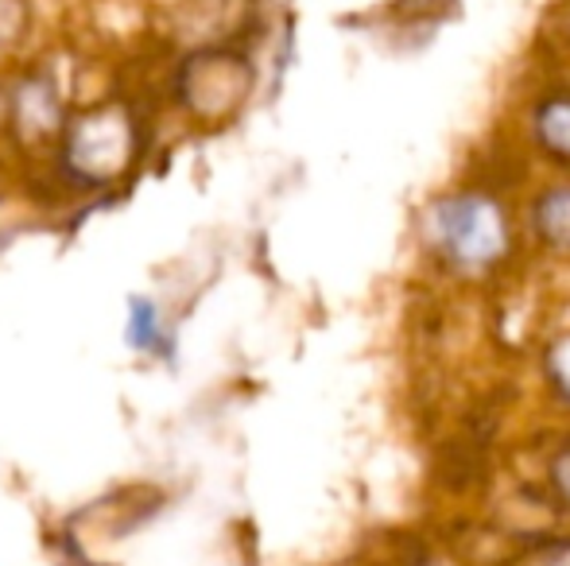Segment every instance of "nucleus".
<instances>
[{"label":"nucleus","instance_id":"6","mask_svg":"<svg viewBox=\"0 0 570 566\" xmlns=\"http://www.w3.org/2000/svg\"><path fill=\"white\" fill-rule=\"evenodd\" d=\"M20 23H23L20 0H0V43H4V39H12L16 31H20Z\"/></svg>","mask_w":570,"mask_h":566},{"label":"nucleus","instance_id":"8","mask_svg":"<svg viewBox=\"0 0 570 566\" xmlns=\"http://www.w3.org/2000/svg\"><path fill=\"white\" fill-rule=\"evenodd\" d=\"M551 566H570V552H567V555H559V559L551 563Z\"/></svg>","mask_w":570,"mask_h":566},{"label":"nucleus","instance_id":"7","mask_svg":"<svg viewBox=\"0 0 570 566\" xmlns=\"http://www.w3.org/2000/svg\"><path fill=\"white\" fill-rule=\"evenodd\" d=\"M559 373H563V380L570 385V346L559 349Z\"/></svg>","mask_w":570,"mask_h":566},{"label":"nucleus","instance_id":"4","mask_svg":"<svg viewBox=\"0 0 570 566\" xmlns=\"http://www.w3.org/2000/svg\"><path fill=\"white\" fill-rule=\"evenodd\" d=\"M540 132H543V140H548L551 148L570 156V101H559V106L543 109Z\"/></svg>","mask_w":570,"mask_h":566},{"label":"nucleus","instance_id":"3","mask_svg":"<svg viewBox=\"0 0 570 566\" xmlns=\"http://www.w3.org/2000/svg\"><path fill=\"white\" fill-rule=\"evenodd\" d=\"M128 346L144 349V354H156L164 349V322H159V310L151 299H132L128 302Z\"/></svg>","mask_w":570,"mask_h":566},{"label":"nucleus","instance_id":"2","mask_svg":"<svg viewBox=\"0 0 570 566\" xmlns=\"http://www.w3.org/2000/svg\"><path fill=\"white\" fill-rule=\"evenodd\" d=\"M128 148V125L117 109H106V113H90L78 121L75 137L67 143V159L86 175V179H109L120 163H125Z\"/></svg>","mask_w":570,"mask_h":566},{"label":"nucleus","instance_id":"5","mask_svg":"<svg viewBox=\"0 0 570 566\" xmlns=\"http://www.w3.org/2000/svg\"><path fill=\"white\" fill-rule=\"evenodd\" d=\"M540 221H543V229H548L551 241L570 245V190H559V195H551L548 202H543Z\"/></svg>","mask_w":570,"mask_h":566},{"label":"nucleus","instance_id":"1","mask_svg":"<svg viewBox=\"0 0 570 566\" xmlns=\"http://www.w3.org/2000/svg\"><path fill=\"white\" fill-rule=\"evenodd\" d=\"M439 241L458 265L481 268L501 257L504 249V221L493 202L485 198H451L435 214Z\"/></svg>","mask_w":570,"mask_h":566}]
</instances>
